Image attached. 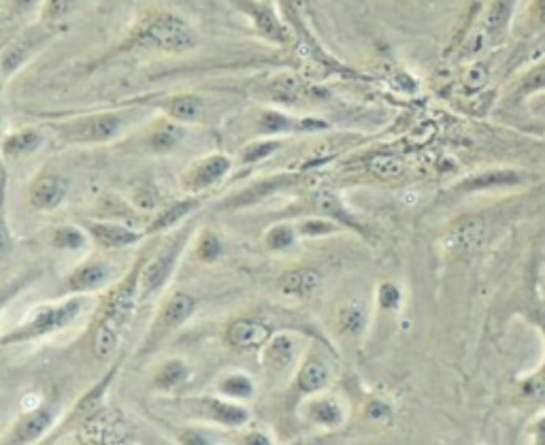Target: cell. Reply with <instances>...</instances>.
<instances>
[{"label":"cell","mask_w":545,"mask_h":445,"mask_svg":"<svg viewBox=\"0 0 545 445\" xmlns=\"http://www.w3.org/2000/svg\"><path fill=\"white\" fill-rule=\"evenodd\" d=\"M66 194H69V181L58 173H43L32 181L28 203L37 211H54L62 205Z\"/></svg>","instance_id":"cell-13"},{"label":"cell","mask_w":545,"mask_h":445,"mask_svg":"<svg viewBox=\"0 0 545 445\" xmlns=\"http://www.w3.org/2000/svg\"><path fill=\"white\" fill-rule=\"evenodd\" d=\"M188 377H190V369H188L186 362L179 360V358H173L158 367V371L154 375V386L158 390H173V388L184 384Z\"/></svg>","instance_id":"cell-30"},{"label":"cell","mask_w":545,"mask_h":445,"mask_svg":"<svg viewBox=\"0 0 545 445\" xmlns=\"http://www.w3.org/2000/svg\"><path fill=\"white\" fill-rule=\"evenodd\" d=\"M43 145V133L39 128H20L15 133L7 135L3 141V156L7 160L11 158H26L35 154Z\"/></svg>","instance_id":"cell-24"},{"label":"cell","mask_w":545,"mask_h":445,"mask_svg":"<svg viewBox=\"0 0 545 445\" xmlns=\"http://www.w3.org/2000/svg\"><path fill=\"white\" fill-rule=\"evenodd\" d=\"M365 416L371 422H384V420H388L392 416V409L382 401H371L367 405V409H365Z\"/></svg>","instance_id":"cell-44"},{"label":"cell","mask_w":545,"mask_h":445,"mask_svg":"<svg viewBox=\"0 0 545 445\" xmlns=\"http://www.w3.org/2000/svg\"><path fill=\"white\" fill-rule=\"evenodd\" d=\"M198 45L194 26L175 11H147L130 28L118 52H158V54H186Z\"/></svg>","instance_id":"cell-1"},{"label":"cell","mask_w":545,"mask_h":445,"mask_svg":"<svg viewBox=\"0 0 545 445\" xmlns=\"http://www.w3.org/2000/svg\"><path fill=\"white\" fill-rule=\"evenodd\" d=\"M141 267H143V262L124 279L118 288L109 294L103 318H101V322H98V328H105V331L118 335V337L122 335L126 324L132 318V313H135V309H137V299L141 296V292H139Z\"/></svg>","instance_id":"cell-5"},{"label":"cell","mask_w":545,"mask_h":445,"mask_svg":"<svg viewBox=\"0 0 545 445\" xmlns=\"http://www.w3.org/2000/svg\"><path fill=\"white\" fill-rule=\"evenodd\" d=\"M54 418H56V411L49 407L30 411V414H26L11 428L7 443H32L41 439L49 431V426L54 424Z\"/></svg>","instance_id":"cell-16"},{"label":"cell","mask_w":545,"mask_h":445,"mask_svg":"<svg viewBox=\"0 0 545 445\" xmlns=\"http://www.w3.org/2000/svg\"><path fill=\"white\" fill-rule=\"evenodd\" d=\"M490 239V224L482 216L458 218L443 235L445 252L452 256H471L482 250Z\"/></svg>","instance_id":"cell-7"},{"label":"cell","mask_w":545,"mask_h":445,"mask_svg":"<svg viewBox=\"0 0 545 445\" xmlns=\"http://www.w3.org/2000/svg\"><path fill=\"white\" fill-rule=\"evenodd\" d=\"M296 233H299V230L292 228L290 224H277V226L269 228L267 237H264V243H267L271 252H284V250H288V247L294 245Z\"/></svg>","instance_id":"cell-36"},{"label":"cell","mask_w":545,"mask_h":445,"mask_svg":"<svg viewBox=\"0 0 545 445\" xmlns=\"http://www.w3.org/2000/svg\"><path fill=\"white\" fill-rule=\"evenodd\" d=\"M198 205H201V203H198V199H184V201L171 203L167 209L158 213V216L154 218V222L150 224V228H147V233H150V235L152 233H164V230H169L171 226L179 224L186 216H190V213Z\"/></svg>","instance_id":"cell-28"},{"label":"cell","mask_w":545,"mask_h":445,"mask_svg":"<svg viewBox=\"0 0 545 445\" xmlns=\"http://www.w3.org/2000/svg\"><path fill=\"white\" fill-rule=\"evenodd\" d=\"M403 160L394 154H377L369 160V171L375 173L377 177H399L403 173Z\"/></svg>","instance_id":"cell-37"},{"label":"cell","mask_w":545,"mask_h":445,"mask_svg":"<svg viewBox=\"0 0 545 445\" xmlns=\"http://www.w3.org/2000/svg\"><path fill=\"white\" fill-rule=\"evenodd\" d=\"M220 392L230 399H250L254 394V382L243 373H230L220 379Z\"/></svg>","instance_id":"cell-33"},{"label":"cell","mask_w":545,"mask_h":445,"mask_svg":"<svg viewBox=\"0 0 545 445\" xmlns=\"http://www.w3.org/2000/svg\"><path fill=\"white\" fill-rule=\"evenodd\" d=\"M535 439L537 443H545V416L539 418L535 424Z\"/></svg>","instance_id":"cell-47"},{"label":"cell","mask_w":545,"mask_h":445,"mask_svg":"<svg viewBox=\"0 0 545 445\" xmlns=\"http://www.w3.org/2000/svg\"><path fill=\"white\" fill-rule=\"evenodd\" d=\"M81 0H45L43 9H41V20L56 24L60 20H64L66 15H69Z\"/></svg>","instance_id":"cell-39"},{"label":"cell","mask_w":545,"mask_h":445,"mask_svg":"<svg viewBox=\"0 0 545 445\" xmlns=\"http://www.w3.org/2000/svg\"><path fill=\"white\" fill-rule=\"evenodd\" d=\"M273 337V328L258 318H239L226 328V343L237 352H256Z\"/></svg>","instance_id":"cell-11"},{"label":"cell","mask_w":545,"mask_h":445,"mask_svg":"<svg viewBox=\"0 0 545 445\" xmlns=\"http://www.w3.org/2000/svg\"><path fill=\"white\" fill-rule=\"evenodd\" d=\"M328 379H330V373H328L324 362L309 360L299 371V377H296V386H299V390L305 394H313V392L324 390L328 386Z\"/></svg>","instance_id":"cell-29"},{"label":"cell","mask_w":545,"mask_h":445,"mask_svg":"<svg viewBox=\"0 0 545 445\" xmlns=\"http://www.w3.org/2000/svg\"><path fill=\"white\" fill-rule=\"evenodd\" d=\"M367 320H369L367 305L362 301H348L345 305H341L339 316H337L339 333L350 339H356L362 335V331H365Z\"/></svg>","instance_id":"cell-26"},{"label":"cell","mask_w":545,"mask_h":445,"mask_svg":"<svg viewBox=\"0 0 545 445\" xmlns=\"http://www.w3.org/2000/svg\"><path fill=\"white\" fill-rule=\"evenodd\" d=\"M252 20L256 30L260 32V37L269 39L273 43H288L290 41V30L286 28V24L277 18V15L262 5H254L252 7Z\"/></svg>","instance_id":"cell-25"},{"label":"cell","mask_w":545,"mask_h":445,"mask_svg":"<svg viewBox=\"0 0 545 445\" xmlns=\"http://www.w3.org/2000/svg\"><path fill=\"white\" fill-rule=\"evenodd\" d=\"M52 245L56 250H81L86 245V235L77 226H60L52 233Z\"/></svg>","instance_id":"cell-35"},{"label":"cell","mask_w":545,"mask_h":445,"mask_svg":"<svg viewBox=\"0 0 545 445\" xmlns=\"http://www.w3.org/2000/svg\"><path fill=\"white\" fill-rule=\"evenodd\" d=\"M192 416L201 418V420H211L222 426H241L250 418L247 409L235 403H226L222 399H213V397H198V399H188L181 401Z\"/></svg>","instance_id":"cell-10"},{"label":"cell","mask_w":545,"mask_h":445,"mask_svg":"<svg viewBox=\"0 0 545 445\" xmlns=\"http://www.w3.org/2000/svg\"><path fill=\"white\" fill-rule=\"evenodd\" d=\"M541 92H545V60L535 64V67L520 79V84L516 88V98L518 101H524V98H531Z\"/></svg>","instance_id":"cell-32"},{"label":"cell","mask_w":545,"mask_h":445,"mask_svg":"<svg viewBox=\"0 0 545 445\" xmlns=\"http://www.w3.org/2000/svg\"><path fill=\"white\" fill-rule=\"evenodd\" d=\"M243 443H271L269 441V437H264V435H247L245 439H243Z\"/></svg>","instance_id":"cell-49"},{"label":"cell","mask_w":545,"mask_h":445,"mask_svg":"<svg viewBox=\"0 0 545 445\" xmlns=\"http://www.w3.org/2000/svg\"><path fill=\"white\" fill-rule=\"evenodd\" d=\"M377 303L384 311H390V313L399 309L401 307V290H399V286L390 284V282L382 284V288H379V292H377Z\"/></svg>","instance_id":"cell-43"},{"label":"cell","mask_w":545,"mask_h":445,"mask_svg":"<svg viewBox=\"0 0 545 445\" xmlns=\"http://www.w3.org/2000/svg\"><path fill=\"white\" fill-rule=\"evenodd\" d=\"M194 309H196V299L192 294L175 292L173 296H169V299L164 301V305L158 311V318H156V324L152 328L150 343L160 341V339L167 337L169 333H173V331H177V328L184 326L192 318Z\"/></svg>","instance_id":"cell-9"},{"label":"cell","mask_w":545,"mask_h":445,"mask_svg":"<svg viewBox=\"0 0 545 445\" xmlns=\"http://www.w3.org/2000/svg\"><path fill=\"white\" fill-rule=\"evenodd\" d=\"M181 139H184V128H181V124L171 118H164L152 128L150 137H147V145L156 154H169L175 150Z\"/></svg>","instance_id":"cell-27"},{"label":"cell","mask_w":545,"mask_h":445,"mask_svg":"<svg viewBox=\"0 0 545 445\" xmlns=\"http://www.w3.org/2000/svg\"><path fill=\"white\" fill-rule=\"evenodd\" d=\"M45 0H9V9L13 15H24L30 13L35 7L43 5Z\"/></svg>","instance_id":"cell-45"},{"label":"cell","mask_w":545,"mask_h":445,"mask_svg":"<svg viewBox=\"0 0 545 445\" xmlns=\"http://www.w3.org/2000/svg\"><path fill=\"white\" fill-rule=\"evenodd\" d=\"M290 184V177H275L271 181H262V184L254 186V188H247L243 194H239L235 201H228L230 205L228 207H241V205H250V203H256L260 196L269 194V192H275L277 188H282Z\"/></svg>","instance_id":"cell-34"},{"label":"cell","mask_w":545,"mask_h":445,"mask_svg":"<svg viewBox=\"0 0 545 445\" xmlns=\"http://www.w3.org/2000/svg\"><path fill=\"white\" fill-rule=\"evenodd\" d=\"M518 0H492L484 15V35L488 41L505 39Z\"/></svg>","instance_id":"cell-19"},{"label":"cell","mask_w":545,"mask_h":445,"mask_svg":"<svg viewBox=\"0 0 545 445\" xmlns=\"http://www.w3.org/2000/svg\"><path fill=\"white\" fill-rule=\"evenodd\" d=\"M296 358V343L288 335H273L271 341L264 345V365L269 371L284 373L292 367Z\"/></svg>","instance_id":"cell-22"},{"label":"cell","mask_w":545,"mask_h":445,"mask_svg":"<svg viewBox=\"0 0 545 445\" xmlns=\"http://www.w3.org/2000/svg\"><path fill=\"white\" fill-rule=\"evenodd\" d=\"M181 441L184 443H211L205 435H196V433H186L184 437H181Z\"/></svg>","instance_id":"cell-48"},{"label":"cell","mask_w":545,"mask_h":445,"mask_svg":"<svg viewBox=\"0 0 545 445\" xmlns=\"http://www.w3.org/2000/svg\"><path fill=\"white\" fill-rule=\"evenodd\" d=\"M79 439L81 443L90 445L130 443L132 426L122 411L111 407H98L88 418L81 420Z\"/></svg>","instance_id":"cell-4"},{"label":"cell","mask_w":545,"mask_h":445,"mask_svg":"<svg viewBox=\"0 0 545 445\" xmlns=\"http://www.w3.org/2000/svg\"><path fill=\"white\" fill-rule=\"evenodd\" d=\"M184 245H186V235H179L177 239L167 243V247L160 250L158 256H154L150 262H145V265L141 267V277H139L141 299L154 294L156 290H160L169 282V277L175 271L177 260L181 252H184Z\"/></svg>","instance_id":"cell-8"},{"label":"cell","mask_w":545,"mask_h":445,"mask_svg":"<svg viewBox=\"0 0 545 445\" xmlns=\"http://www.w3.org/2000/svg\"><path fill=\"white\" fill-rule=\"evenodd\" d=\"M279 147H282V141L279 139H264V141H256L252 145H247L243 154H241V160L245 164H254V162H260L264 158L273 156Z\"/></svg>","instance_id":"cell-38"},{"label":"cell","mask_w":545,"mask_h":445,"mask_svg":"<svg viewBox=\"0 0 545 445\" xmlns=\"http://www.w3.org/2000/svg\"><path fill=\"white\" fill-rule=\"evenodd\" d=\"M311 203H313V209H316L320 216L335 220V222L343 224L345 228H352V230H356V233L365 235V228H362V224L352 216L348 209H345L343 201L339 199L335 192L322 190V192H318L316 196H313Z\"/></svg>","instance_id":"cell-18"},{"label":"cell","mask_w":545,"mask_h":445,"mask_svg":"<svg viewBox=\"0 0 545 445\" xmlns=\"http://www.w3.org/2000/svg\"><path fill=\"white\" fill-rule=\"evenodd\" d=\"M543 331H545V326H543ZM522 394L531 401L545 403V362L535 375L528 377L526 382L522 384Z\"/></svg>","instance_id":"cell-41"},{"label":"cell","mask_w":545,"mask_h":445,"mask_svg":"<svg viewBox=\"0 0 545 445\" xmlns=\"http://www.w3.org/2000/svg\"><path fill=\"white\" fill-rule=\"evenodd\" d=\"M224 252V247H222V241L218 235H213V233H203L201 237H198V243H196V258L201 260V262H213V260H218Z\"/></svg>","instance_id":"cell-40"},{"label":"cell","mask_w":545,"mask_h":445,"mask_svg":"<svg viewBox=\"0 0 545 445\" xmlns=\"http://www.w3.org/2000/svg\"><path fill=\"white\" fill-rule=\"evenodd\" d=\"M109 275H111V267L107 265V262L94 260V262H88V265H81L69 277V288L73 292H92V290L103 288L109 282Z\"/></svg>","instance_id":"cell-23"},{"label":"cell","mask_w":545,"mask_h":445,"mask_svg":"<svg viewBox=\"0 0 545 445\" xmlns=\"http://www.w3.org/2000/svg\"><path fill=\"white\" fill-rule=\"evenodd\" d=\"M324 282V277L318 269H290L277 279V290L292 299H305V296L316 292Z\"/></svg>","instance_id":"cell-17"},{"label":"cell","mask_w":545,"mask_h":445,"mask_svg":"<svg viewBox=\"0 0 545 445\" xmlns=\"http://www.w3.org/2000/svg\"><path fill=\"white\" fill-rule=\"evenodd\" d=\"M167 118L179 124H194L205 115V101L198 94H175L162 105Z\"/></svg>","instance_id":"cell-20"},{"label":"cell","mask_w":545,"mask_h":445,"mask_svg":"<svg viewBox=\"0 0 545 445\" xmlns=\"http://www.w3.org/2000/svg\"><path fill=\"white\" fill-rule=\"evenodd\" d=\"M81 311V301H64L60 305H45L35 311V316L26 320L22 326L15 328V331L7 333L3 339V345L11 343H24L32 339H41L52 333L62 331L64 326H69Z\"/></svg>","instance_id":"cell-3"},{"label":"cell","mask_w":545,"mask_h":445,"mask_svg":"<svg viewBox=\"0 0 545 445\" xmlns=\"http://www.w3.org/2000/svg\"><path fill=\"white\" fill-rule=\"evenodd\" d=\"M328 124L316 118H290L286 113L273 109L262 111L258 115V133L260 135H288V133H318L326 130Z\"/></svg>","instance_id":"cell-14"},{"label":"cell","mask_w":545,"mask_h":445,"mask_svg":"<svg viewBox=\"0 0 545 445\" xmlns=\"http://www.w3.org/2000/svg\"><path fill=\"white\" fill-rule=\"evenodd\" d=\"M528 13H531V20L537 28L545 30V0H531V7H528Z\"/></svg>","instance_id":"cell-46"},{"label":"cell","mask_w":545,"mask_h":445,"mask_svg":"<svg viewBox=\"0 0 545 445\" xmlns=\"http://www.w3.org/2000/svg\"><path fill=\"white\" fill-rule=\"evenodd\" d=\"M124 126L126 118L122 113H94L86 115V118L58 122L52 128L64 143L96 145L113 141L122 133Z\"/></svg>","instance_id":"cell-2"},{"label":"cell","mask_w":545,"mask_h":445,"mask_svg":"<svg viewBox=\"0 0 545 445\" xmlns=\"http://www.w3.org/2000/svg\"><path fill=\"white\" fill-rule=\"evenodd\" d=\"M526 175L518 169H488L462 179L456 186L458 192H490L520 186Z\"/></svg>","instance_id":"cell-15"},{"label":"cell","mask_w":545,"mask_h":445,"mask_svg":"<svg viewBox=\"0 0 545 445\" xmlns=\"http://www.w3.org/2000/svg\"><path fill=\"white\" fill-rule=\"evenodd\" d=\"M341 228V224H333L330 220H322V218H311V220H303L299 224V233L303 237H326V235H333L337 233V230Z\"/></svg>","instance_id":"cell-42"},{"label":"cell","mask_w":545,"mask_h":445,"mask_svg":"<svg viewBox=\"0 0 545 445\" xmlns=\"http://www.w3.org/2000/svg\"><path fill=\"white\" fill-rule=\"evenodd\" d=\"M230 169H233V162H230L226 154H211L203 160L194 162L186 171L181 184H184V190L188 192H201L216 186L218 181H222L228 175Z\"/></svg>","instance_id":"cell-12"},{"label":"cell","mask_w":545,"mask_h":445,"mask_svg":"<svg viewBox=\"0 0 545 445\" xmlns=\"http://www.w3.org/2000/svg\"><path fill=\"white\" fill-rule=\"evenodd\" d=\"M309 418L322 426H337L343 420V411L337 401L320 399L309 405Z\"/></svg>","instance_id":"cell-31"},{"label":"cell","mask_w":545,"mask_h":445,"mask_svg":"<svg viewBox=\"0 0 545 445\" xmlns=\"http://www.w3.org/2000/svg\"><path fill=\"white\" fill-rule=\"evenodd\" d=\"M54 37H56L54 24L41 20V24L37 28H30V30L22 32L20 37H15L11 43H7L3 49V58H0V71H3V79L9 81L32 56H37Z\"/></svg>","instance_id":"cell-6"},{"label":"cell","mask_w":545,"mask_h":445,"mask_svg":"<svg viewBox=\"0 0 545 445\" xmlns=\"http://www.w3.org/2000/svg\"><path fill=\"white\" fill-rule=\"evenodd\" d=\"M90 235L98 245L107 247V250H122V247H128L141 239L137 230H130L126 226L109 224V222L90 224Z\"/></svg>","instance_id":"cell-21"}]
</instances>
